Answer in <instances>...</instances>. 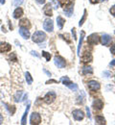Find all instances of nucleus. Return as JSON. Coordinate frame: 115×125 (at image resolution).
<instances>
[{
	"label": "nucleus",
	"mask_w": 115,
	"mask_h": 125,
	"mask_svg": "<svg viewBox=\"0 0 115 125\" xmlns=\"http://www.w3.org/2000/svg\"><path fill=\"white\" fill-rule=\"evenodd\" d=\"M95 121H96V124H106V119L102 115H97L95 117Z\"/></svg>",
	"instance_id": "412c9836"
},
{
	"label": "nucleus",
	"mask_w": 115,
	"mask_h": 125,
	"mask_svg": "<svg viewBox=\"0 0 115 125\" xmlns=\"http://www.w3.org/2000/svg\"><path fill=\"white\" fill-rule=\"evenodd\" d=\"M10 59H11V60H13L14 62H17V56H16V54H15V53H12V54H11V56H10Z\"/></svg>",
	"instance_id": "7c9ffc66"
},
{
	"label": "nucleus",
	"mask_w": 115,
	"mask_h": 125,
	"mask_svg": "<svg viewBox=\"0 0 115 125\" xmlns=\"http://www.w3.org/2000/svg\"><path fill=\"white\" fill-rule=\"evenodd\" d=\"M47 36L44 32L41 31H36L34 33L33 37H32V41L34 42H36V43H39V42H42L46 40Z\"/></svg>",
	"instance_id": "f257e3e1"
},
{
	"label": "nucleus",
	"mask_w": 115,
	"mask_h": 125,
	"mask_svg": "<svg viewBox=\"0 0 115 125\" xmlns=\"http://www.w3.org/2000/svg\"><path fill=\"white\" fill-rule=\"evenodd\" d=\"M92 107L94 110H97V111H100V110L103 109L104 107V102L102 99H95L92 103Z\"/></svg>",
	"instance_id": "6e6552de"
},
{
	"label": "nucleus",
	"mask_w": 115,
	"mask_h": 125,
	"mask_svg": "<svg viewBox=\"0 0 115 125\" xmlns=\"http://www.w3.org/2000/svg\"><path fill=\"white\" fill-rule=\"evenodd\" d=\"M86 114H87V116H88V118H90L91 117V115H90V110L88 107H86Z\"/></svg>",
	"instance_id": "72a5a7b5"
},
{
	"label": "nucleus",
	"mask_w": 115,
	"mask_h": 125,
	"mask_svg": "<svg viewBox=\"0 0 115 125\" xmlns=\"http://www.w3.org/2000/svg\"><path fill=\"white\" fill-rule=\"evenodd\" d=\"M109 12H110V14H111L112 16H115V5H114V6H112V7L110 8V10H109Z\"/></svg>",
	"instance_id": "2f4dec72"
},
{
	"label": "nucleus",
	"mask_w": 115,
	"mask_h": 125,
	"mask_svg": "<svg viewBox=\"0 0 115 125\" xmlns=\"http://www.w3.org/2000/svg\"><path fill=\"white\" fill-rule=\"evenodd\" d=\"M103 1H107V0H90V3H92V4H97V3L103 2Z\"/></svg>",
	"instance_id": "473e14b6"
},
{
	"label": "nucleus",
	"mask_w": 115,
	"mask_h": 125,
	"mask_svg": "<svg viewBox=\"0 0 115 125\" xmlns=\"http://www.w3.org/2000/svg\"><path fill=\"white\" fill-rule=\"evenodd\" d=\"M111 37L109 36V35H104L102 38H101V42H102V44L103 45H109L110 44V42H111Z\"/></svg>",
	"instance_id": "9b49d317"
},
{
	"label": "nucleus",
	"mask_w": 115,
	"mask_h": 125,
	"mask_svg": "<svg viewBox=\"0 0 115 125\" xmlns=\"http://www.w3.org/2000/svg\"><path fill=\"white\" fill-rule=\"evenodd\" d=\"M43 28H44V30H46L47 32H53V30H54V23H53V21L51 19H49V18L45 19L44 22H43Z\"/></svg>",
	"instance_id": "39448f33"
},
{
	"label": "nucleus",
	"mask_w": 115,
	"mask_h": 125,
	"mask_svg": "<svg viewBox=\"0 0 115 125\" xmlns=\"http://www.w3.org/2000/svg\"><path fill=\"white\" fill-rule=\"evenodd\" d=\"M6 106V109L9 111V113L11 115H14L16 113V107L15 106H11V105H8V104H4Z\"/></svg>",
	"instance_id": "5701e85b"
},
{
	"label": "nucleus",
	"mask_w": 115,
	"mask_h": 125,
	"mask_svg": "<svg viewBox=\"0 0 115 125\" xmlns=\"http://www.w3.org/2000/svg\"><path fill=\"white\" fill-rule=\"evenodd\" d=\"M42 56L46 59V61H47V62L50 61V59H51V55H50V53L46 52V51H42Z\"/></svg>",
	"instance_id": "c85d7f7f"
},
{
	"label": "nucleus",
	"mask_w": 115,
	"mask_h": 125,
	"mask_svg": "<svg viewBox=\"0 0 115 125\" xmlns=\"http://www.w3.org/2000/svg\"><path fill=\"white\" fill-rule=\"evenodd\" d=\"M23 1L24 0H14V5L15 6H19V5H21L23 3Z\"/></svg>",
	"instance_id": "c756f323"
},
{
	"label": "nucleus",
	"mask_w": 115,
	"mask_h": 125,
	"mask_svg": "<svg viewBox=\"0 0 115 125\" xmlns=\"http://www.w3.org/2000/svg\"><path fill=\"white\" fill-rule=\"evenodd\" d=\"M110 52H111L113 55H115V44L111 46V48H110Z\"/></svg>",
	"instance_id": "f704fd0d"
},
{
	"label": "nucleus",
	"mask_w": 115,
	"mask_h": 125,
	"mask_svg": "<svg viewBox=\"0 0 115 125\" xmlns=\"http://www.w3.org/2000/svg\"><path fill=\"white\" fill-rule=\"evenodd\" d=\"M5 2H6V0H0V3L3 5V4H5Z\"/></svg>",
	"instance_id": "c03bdc74"
},
{
	"label": "nucleus",
	"mask_w": 115,
	"mask_h": 125,
	"mask_svg": "<svg viewBox=\"0 0 115 125\" xmlns=\"http://www.w3.org/2000/svg\"><path fill=\"white\" fill-rule=\"evenodd\" d=\"M65 23V20L62 17V16H58L57 17V24H58V27L60 29H62L63 28V25Z\"/></svg>",
	"instance_id": "f3484780"
},
{
	"label": "nucleus",
	"mask_w": 115,
	"mask_h": 125,
	"mask_svg": "<svg viewBox=\"0 0 115 125\" xmlns=\"http://www.w3.org/2000/svg\"><path fill=\"white\" fill-rule=\"evenodd\" d=\"M85 19H86V10H84V12H83V16H82V19L79 22V26H82V24H83V22L85 21Z\"/></svg>",
	"instance_id": "cd10ccee"
},
{
	"label": "nucleus",
	"mask_w": 115,
	"mask_h": 125,
	"mask_svg": "<svg viewBox=\"0 0 115 125\" xmlns=\"http://www.w3.org/2000/svg\"><path fill=\"white\" fill-rule=\"evenodd\" d=\"M2 122H3V116H2V115L0 114V124H2Z\"/></svg>",
	"instance_id": "a19ab883"
},
{
	"label": "nucleus",
	"mask_w": 115,
	"mask_h": 125,
	"mask_svg": "<svg viewBox=\"0 0 115 125\" xmlns=\"http://www.w3.org/2000/svg\"><path fill=\"white\" fill-rule=\"evenodd\" d=\"M35 1H36V2L38 3V4H44L46 0H35Z\"/></svg>",
	"instance_id": "e433bc0d"
},
{
	"label": "nucleus",
	"mask_w": 115,
	"mask_h": 125,
	"mask_svg": "<svg viewBox=\"0 0 115 125\" xmlns=\"http://www.w3.org/2000/svg\"><path fill=\"white\" fill-rule=\"evenodd\" d=\"M43 13L45 14V16H53V11H52V4H46L45 7L43 8Z\"/></svg>",
	"instance_id": "ddd939ff"
},
{
	"label": "nucleus",
	"mask_w": 115,
	"mask_h": 125,
	"mask_svg": "<svg viewBox=\"0 0 115 125\" xmlns=\"http://www.w3.org/2000/svg\"><path fill=\"white\" fill-rule=\"evenodd\" d=\"M84 35H85V33L83 31H82V33H81V39H80L79 45H78V56H81V47H82V41H83Z\"/></svg>",
	"instance_id": "a211bd4d"
},
{
	"label": "nucleus",
	"mask_w": 115,
	"mask_h": 125,
	"mask_svg": "<svg viewBox=\"0 0 115 125\" xmlns=\"http://www.w3.org/2000/svg\"><path fill=\"white\" fill-rule=\"evenodd\" d=\"M59 2H60V4H61L62 7H66L67 5H69L71 3L70 0H59Z\"/></svg>",
	"instance_id": "a878e982"
},
{
	"label": "nucleus",
	"mask_w": 115,
	"mask_h": 125,
	"mask_svg": "<svg viewBox=\"0 0 115 125\" xmlns=\"http://www.w3.org/2000/svg\"><path fill=\"white\" fill-rule=\"evenodd\" d=\"M92 61V55L88 52H84L83 53V55L82 56V62L83 63H88V62H90Z\"/></svg>",
	"instance_id": "f8f14e48"
},
{
	"label": "nucleus",
	"mask_w": 115,
	"mask_h": 125,
	"mask_svg": "<svg viewBox=\"0 0 115 125\" xmlns=\"http://www.w3.org/2000/svg\"><path fill=\"white\" fill-rule=\"evenodd\" d=\"M82 72L83 75H86V74H92V73H93V69H92V67H90V66H88V67H83L82 70Z\"/></svg>",
	"instance_id": "4be33fe9"
},
{
	"label": "nucleus",
	"mask_w": 115,
	"mask_h": 125,
	"mask_svg": "<svg viewBox=\"0 0 115 125\" xmlns=\"http://www.w3.org/2000/svg\"><path fill=\"white\" fill-rule=\"evenodd\" d=\"M87 86H88V89H89L90 91H92V92L99 91V90H100V88H101L100 84H99L97 81H94V80L89 81V82H88V84H87Z\"/></svg>",
	"instance_id": "0eeeda50"
},
{
	"label": "nucleus",
	"mask_w": 115,
	"mask_h": 125,
	"mask_svg": "<svg viewBox=\"0 0 115 125\" xmlns=\"http://www.w3.org/2000/svg\"><path fill=\"white\" fill-rule=\"evenodd\" d=\"M22 15H23V10L21 8H17L14 12V17L15 18H19Z\"/></svg>",
	"instance_id": "6ab92c4d"
},
{
	"label": "nucleus",
	"mask_w": 115,
	"mask_h": 125,
	"mask_svg": "<svg viewBox=\"0 0 115 125\" xmlns=\"http://www.w3.org/2000/svg\"><path fill=\"white\" fill-rule=\"evenodd\" d=\"M56 97H57V94H55L54 92H49L48 94H45L43 100H44V102H45L46 104H51V103H53V102L55 101Z\"/></svg>",
	"instance_id": "7ed1b4c3"
},
{
	"label": "nucleus",
	"mask_w": 115,
	"mask_h": 125,
	"mask_svg": "<svg viewBox=\"0 0 115 125\" xmlns=\"http://www.w3.org/2000/svg\"><path fill=\"white\" fill-rule=\"evenodd\" d=\"M104 75H106V77H109L110 73H109V72H107V71H105V72H104Z\"/></svg>",
	"instance_id": "ea45409f"
},
{
	"label": "nucleus",
	"mask_w": 115,
	"mask_h": 125,
	"mask_svg": "<svg viewBox=\"0 0 115 125\" xmlns=\"http://www.w3.org/2000/svg\"><path fill=\"white\" fill-rule=\"evenodd\" d=\"M72 34H73V38L76 40L77 38H76V29H75V28H73V29H72Z\"/></svg>",
	"instance_id": "c9c22d12"
},
{
	"label": "nucleus",
	"mask_w": 115,
	"mask_h": 125,
	"mask_svg": "<svg viewBox=\"0 0 115 125\" xmlns=\"http://www.w3.org/2000/svg\"><path fill=\"white\" fill-rule=\"evenodd\" d=\"M0 23H1V20H0Z\"/></svg>",
	"instance_id": "49530a36"
},
{
	"label": "nucleus",
	"mask_w": 115,
	"mask_h": 125,
	"mask_svg": "<svg viewBox=\"0 0 115 125\" xmlns=\"http://www.w3.org/2000/svg\"><path fill=\"white\" fill-rule=\"evenodd\" d=\"M100 41V38L97 34H92L87 38V42L91 45H96Z\"/></svg>",
	"instance_id": "423d86ee"
},
{
	"label": "nucleus",
	"mask_w": 115,
	"mask_h": 125,
	"mask_svg": "<svg viewBox=\"0 0 115 125\" xmlns=\"http://www.w3.org/2000/svg\"><path fill=\"white\" fill-rule=\"evenodd\" d=\"M25 77H26L27 84H28V85H32V83H33V78H32L31 74H30L29 72H26V73H25Z\"/></svg>",
	"instance_id": "b1692460"
},
{
	"label": "nucleus",
	"mask_w": 115,
	"mask_h": 125,
	"mask_svg": "<svg viewBox=\"0 0 115 125\" xmlns=\"http://www.w3.org/2000/svg\"><path fill=\"white\" fill-rule=\"evenodd\" d=\"M11 49H12L11 44H9L7 42H1L0 43V53L9 52V51H11Z\"/></svg>",
	"instance_id": "9d476101"
},
{
	"label": "nucleus",
	"mask_w": 115,
	"mask_h": 125,
	"mask_svg": "<svg viewBox=\"0 0 115 125\" xmlns=\"http://www.w3.org/2000/svg\"><path fill=\"white\" fill-rule=\"evenodd\" d=\"M31 54H32V55H35V57H39V55H38V54H37L35 51H32V52H31Z\"/></svg>",
	"instance_id": "58836bf2"
},
{
	"label": "nucleus",
	"mask_w": 115,
	"mask_h": 125,
	"mask_svg": "<svg viewBox=\"0 0 115 125\" xmlns=\"http://www.w3.org/2000/svg\"><path fill=\"white\" fill-rule=\"evenodd\" d=\"M71 91H73V92H76V91H78V85L77 84H74V83H71L70 85H68L67 86Z\"/></svg>",
	"instance_id": "393cba45"
},
{
	"label": "nucleus",
	"mask_w": 115,
	"mask_h": 125,
	"mask_svg": "<svg viewBox=\"0 0 115 125\" xmlns=\"http://www.w3.org/2000/svg\"><path fill=\"white\" fill-rule=\"evenodd\" d=\"M54 62H55V65L58 66L59 68H63L66 65L65 60L61 56H56L54 58Z\"/></svg>",
	"instance_id": "f03ea898"
},
{
	"label": "nucleus",
	"mask_w": 115,
	"mask_h": 125,
	"mask_svg": "<svg viewBox=\"0 0 115 125\" xmlns=\"http://www.w3.org/2000/svg\"><path fill=\"white\" fill-rule=\"evenodd\" d=\"M21 96H22V92H17V94L15 95V101L16 102H19L21 100Z\"/></svg>",
	"instance_id": "bb28decb"
},
{
	"label": "nucleus",
	"mask_w": 115,
	"mask_h": 125,
	"mask_svg": "<svg viewBox=\"0 0 115 125\" xmlns=\"http://www.w3.org/2000/svg\"><path fill=\"white\" fill-rule=\"evenodd\" d=\"M110 65H111V66H115V60H113L112 62H110Z\"/></svg>",
	"instance_id": "79ce46f5"
},
{
	"label": "nucleus",
	"mask_w": 115,
	"mask_h": 125,
	"mask_svg": "<svg viewBox=\"0 0 115 125\" xmlns=\"http://www.w3.org/2000/svg\"><path fill=\"white\" fill-rule=\"evenodd\" d=\"M53 5L55 6V7H54L55 9H58V8H59V4H57V1H54V3H53Z\"/></svg>",
	"instance_id": "4c0bfd02"
},
{
	"label": "nucleus",
	"mask_w": 115,
	"mask_h": 125,
	"mask_svg": "<svg viewBox=\"0 0 115 125\" xmlns=\"http://www.w3.org/2000/svg\"><path fill=\"white\" fill-rule=\"evenodd\" d=\"M73 117L75 118V120H82L84 117V114L81 110H75L73 111Z\"/></svg>",
	"instance_id": "1a4fd4ad"
},
{
	"label": "nucleus",
	"mask_w": 115,
	"mask_h": 125,
	"mask_svg": "<svg viewBox=\"0 0 115 125\" xmlns=\"http://www.w3.org/2000/svg\"><path fill=\"white\" fill-rule=\"evenodd\" d=\"M44 72H45V73H46V74H48V75H49V76H51V73H50V72H48V71H47V70H46V69H44Z\"/></svg>",
	"instance_id": "37998d69"
},
{
	"label": "nucleus",
	"mask_w": 115,
	"mask_h": 125,
	"mask_svg": "<svg viewBox=\"0 0 115 125\" xmlns=\"http://www.w3.org/2000/svg\"><path fill=\"white\" fill-rule=\"evenodd\" d=\"M19 26L23 27V28H30L31 23H30V21L27 18H23V19H21L19 21Z\"/></svg>",
	"instance_id": "2eb2a0df"
},
{
	"label": "nucleus",
	"mask_w": 115,
	"mask_h": 125,
	"mask_svg": "<svg viewBox=\"0 0 115 125\" xmlns=\"http://www.w3.org/2000/svg\"><path fill=\"white\" fill-rule=\"evenodd\" d=\"M29 110H30V104H28L27 108L25 110V113H24V115L22 116V119H21V124H26V118H27V115L29 113Z\"/></svg>",
	"instance_id": "aec40b11"
},
{
	"label": "nucleus",
	"mask_w": 115,
	"mask_h": 125,
	"mask_svg": "<svg viewBox=\"0 0 115 125\" xmlns=\"http://www.w3.org/2000/svg\"><path fill=\"white\" fill-rule=\"evenodd\" d=\"M19 34H20L21 37L24 38V39H29V38H30V31L27 30V28L21 27V28L19 29Z\"/></svg>",
	"instance_id": "4468645a"
},
{
	"label": "nucleus",
	"mask_w": 115,
	"mask_h": 125,
	"mask_svg": "<svg viewBox=\"0 0 115 125\" xmlns=\"http://www.w3.org/2000/svg\"><path fill=\"white\" fill-rule=\"evenodd\" d=\"M41 122V116L39 114L37 113H35L31 115V117H30V123L31 124H39Z\"/></svg>",
	"instance_id": "20e7f679"
},
{
	"label": "nucleus",
	"mask_w": 115,
	"mask_h": 125,
	"mask_svg": "<svg viewBox=\"0 0 115 125\" xmlns=\"http://www.w3.org/2000/svg\"><path fill=\"white\" fill-rule=\"evenodd\" d=\"M63 12H64V14H65L67 16H72V15H73V3H70V4H69V7L64 8Z\"/></svg>",
	"instance_id": "dca6fc26"
},
{
	"label": "nucleus",
	"mask_w": 115,
	"mask_h": 125,
	"mask_svg": "<svg viewBox=\"0 0 115 125\" xmlns=\"http://www.w3.org/2000/svg\"><path fill=\"white\" fill-rule=\"evenodd\" d=\"M2 96H3V94H1V93H0V99L2 98Z\"/></svg>",
	"instance_id": "a18cd8bd"
}]
</instances>
